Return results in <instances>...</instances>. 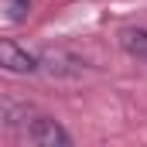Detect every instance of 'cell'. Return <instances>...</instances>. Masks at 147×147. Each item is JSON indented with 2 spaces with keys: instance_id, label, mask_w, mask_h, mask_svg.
Returning a JSON list of instances; mask_svg holds the SVG:
<instances>
[{
  "instance_id": "6da1fadb",
  "label": "cell",
  "mask_w": 147,
  "mask_h": 147,
  "mask_svg": "<svg viewBox=\"0 0 147 147\" xmlns=\"http://www.w3.org/2000/svg\"><path fill=\"white\" fill-rule=\"evenodd\" d=\"M7 123H10L28 144H38V147H69L72 144L69 130H65L58 120L31 110V106H10V110H7Z\"/></svg>"
},
{
  "instance_id": "7a4b0ae2",
  "label": "cell",
  "mask_w": 147,
  "mask_h": 147,
  "mask_svg": "<svg viewBox=\"0 0 147 147\" xmlns=\"http://www.w3.org/2000/svg\"><path fill=\"white\" fill-rule=\"evenodd\" d=\"M0 72L34 75V72H41V62H38V55H31L28 48H21L14 41H0Z\"/></svg>"
},
{
  "instance_id": "3957f363",
  "label": "cell",
  "mask_w": 147,
  "mask_h": 147,
  "mask_svg": "<svg viewBox=\"0 0 147 147\" xmlns=\"http://www.w3.org/2000/svg\"><path fill=\"white\" fill-rule=\"evenodd\" d=\"M38 62H41L45 72H51V75H79V72H82V62H79L75 55H69V51H62V48L41 51Z\"/></svg>"
},
{
  "instance_id": "277c9868",
  "label": "cell",
  "mask_w": 147,
  "mask_h": 147,
  "mask_svg": "<svg viewBox=\"0 0 147 147\" xmlns=\"http://www.w3.org/2000/svg\"><path fill=\"white\" fill-rule=\"evenodd\" d=\"M120 48L127 55L147 62V28H123L120 31Z\"/></svg>"
},
{
  "instance_id": "5b68a950",
  "label": "cell",
  "mask_w": 147,
  "mask_h": 147,
  "mask_svg": "<svg viewBox=\"0 0 147 147\" xmlns=\"http://www.w3.org/2000/svg\"><path fill=\"white\" fill-rule=\"evenodd\" d=\"M24 14H28V0H14V3H10V17H14V21H21Z\"/></svg>"
}]
</instances>
